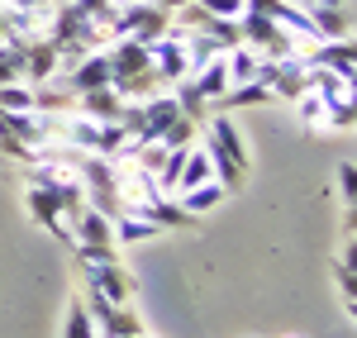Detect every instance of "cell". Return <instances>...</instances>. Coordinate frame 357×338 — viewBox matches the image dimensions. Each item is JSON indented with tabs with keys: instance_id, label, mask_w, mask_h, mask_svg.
Wrapping results in <instances>:
<instances>
[{
	"instance_id": "1",
	"label": "cell",
	"mask_w": 357,
	"mask_h": 338,
	"mask_svg": "<svg viewBox=\"0 0 357 338\" xmlns=\"http://www.w3.org/2000/svg\"><path fill=\"white\" fill-rule=\"evenodd\" d=\"M205 153H210V162H215V181H220L224 191H234V186H243L248 176V148L238 139V129H234V119L229 114H210L205 119Z\"/></svg>"
},
{
	"instance_id": "2",
	"label": "cell",
	"mask_w": 357,
	"mask_h": 338,
	"mask_svg": "<svg viewBox=\"0 0 357 338\" xmlns=\"http://www.w3.org/2000/svg\"><path fill=\"white\" fill-rule=\"evenodd\" d=\"M105 62H110V86L124 95V100H148L153 95V62H148V43L138 38H114V48H105Z\"/></svg>"
},
{
	"instance_id": "3",
	"label": "cell",
	"mask_w": 357,
	"mask_h": 338,
	"mask_svg": "<svg viewBox=\"0 0 357 338\" xmlns=\"http://www.w3.org/2000/svg\"><path fill=\"white\" fill-rule=\"evenodd\" d=\"M167 29H172V15L158 10V5H148V0H129V5H119L110 20V38H138V43H153V38H162Z\"/></svg>"
},
{
	"instance_id": "4",
	"label": "cell",
	"mask_w": 357,
	"mask_h": 338,
	"mask_svg": "<svg viewBox=\"0 0 357 338\" xmlns=\"http://www.w3.org/2000/svg\"><path fill=\"white\" fill-rule=\"evenodd\" d=\"M238 33H243V48H252L257 57H272V62L301 53V48H296V38L276 24V20H267V15H252V10H243V15H238Z\"/></svg>"
},
{
	"instance_id": "5",
	"label": "cell",
	"mask_w": 357,
	"mask_h": 338,
	"mask_svg": "<svg viewBox=\"0 0 357 338\" xmlns=\"http://www.w3.org/2000/svg\"><path fill=\"white\" fill-rule=\"evenodd\" d=\"M82 305L91 310L96 334H105V338H134V334H143V319H138V310H129V305H114V300H105V295H100V291H86Z\"/></svg>"
},
{
	"instance_id": "6",
	"label": "cell",
	"mask_w": 357,
	"mask_h": 338,
	"mask_svg": "<svg viewBox=\"0 0 357 338\" xmlns=\"http://www.w3.org/2000/svg\"><path fill=\"white\" fill-rule=\"evenodd\" d=\"M148 62H153L158 82H186L191 67H186V48H181V29H167L162 38H153L148 43Z\"/></svg>"
},
{
	"instance_id": "7",
	"label": "cell",
	"mask_w": 357,
	"mask_h": 338,
	"mask_svg": "<svg viewBox=\"0 0 357 338\" xmlns=\"http://www.w3.org/2000/svg\"><path fill=\"white\" fill-rule=\"evenodd\" d=\"M86 291H100L114 305H129L134 300V277L119 267V257H110V262H86Z\"/></svg>"
},
{
	"instance_id": "8",
	"label": "cell",
	"mask_w": 357,
	"mask_h": 338,
	"mask_svg": "<svg viewBox=\"0 0 357 338\" xmlns=\"http://www.w3.org/2000/svg\"><path fill=\"white\" fill-rule=\"evenodd\" d=\"M305 67H319V72H333V77H348L353 82L357 62H353V38H324V43H314V48H305L296 53Z\"/></svg>"
},
{
	"instance_id": "9",
	"label": "cell",
	"mask_w": 357,
	"mask_h": 338,
	"mask_svg": "<svg viewBox=\"0 0 357 338\" xmlns=\"http://www.w3.org/2000/svg\"><path fill=\"white\" fill-rule=\"evenodd\" d=\"M24 200H29V210L38 215V224L48 229V233H53L57 243H67V248H72V233L62 229V220H67V215H62V205H57V196H53V191H48V186H29V191H24Z\"/></svg>"
},
{
	"instance_id": "10",
	"label": "cell",
	"mask_w": 357,
	"mask_h": 338,
	"mask_svg": "<svg viewBox=\"0 0 357 338\" xmlns=\"http://www.w3.org/2000/svg\"><path fill=\"white\" fill-rule=\"evenodd\" d=\"M72 77H67V91L72 95H86V91H96V86H110V62H105V48L100 53L82 57L77 67H67Z\"/></svg>"
},
{
	"instance_id": "11",
	"label": "cell",
	"mask_w": 357,
	"mask_h": 338,
	"mask_svg": "<svg viewBox=\"0 0 357 338\" xmlns=\"http://www.w3.org/2000/svg\"><path fill=\"white\" fill-rule=\"evenodd\" d=\"M191 86H195V95H200L205 105H215L224 91L234 86V82H229V62H224V53H220V57H210L205 67H195V72H191Z\"/></svg>"
},
{
	"instance_id": "12",
	"label": "cell",
	"mask_w": 357,
	"mask_h": 338,
	"mask_svg": "<svg viewBox=\"0 0 357 338\" xmlns=\"http://www.w3.org/2000/svg\"><path fill=\"white\" fill-rule=\"evenodd\" d=\"M77 105H82L86 119H96V124H114L119 110H124V95H119L114 86H96V91L77 95Z\"/></svg>"
},
{
	"instance_id": "13",
	"label": "cell",
	"mask_w": 357,
	"mask_h": 338,
	"mask_svg": "<svg viewBox=\"0 0 357 338\" xmlns=\"http://www.w3.org/2000/svg\"><path fill=\"white\" fill-rule=\"evenodd\" d=\"M57 48L48 43V38H29V48H24V77L33 86H43V82H53L57 77Z\"/></svg>"
},
{
	"instance_id": "14",
	"label": "cell",
	"mask_w": 357,
	"mask_h": 338,
	"mask_svg": "<svg viewBox=\"0 0 357 338\" xmlns=\"http://www.w3.org/2000/svg\"><path fill=\"white\" fill-rule=\"evenodd\" d=\"M305 15H310L319 38H348V29H353V10L348 5H305Z\"/></svg>"
},
{
	"instance_id": "15",
	"label": "cell",
	"mask_w": 357,
	"mask_h": 338,
	"mask_svg": "<svg viewBox=\"0 0 357 338\" xmlns=\"http://www.w3.org/2000/svg\"><path fill=\"white\" fill-rule=\"evenodd\" d=\"M72 243H100V248H110V243H114V224L100 215V210H82V215H77V233H72Z\"/></svg>"
},
{
	"instance_id": "16",
	"label": "cell",
	"mask_w": 357,
	"mask_h": 338,
	"mask_svg": "<svg viewBox=\"0 0 357 338\" xmlns=\"http://www.w3.org/2000/svg\"><path fill=\"white\" fill-rule=\"evenodd\" d=\"M24 48H29L24 33H10V38L0 43V86L24 82Z\"/></svg>"
},
{
	"instance_id": "17",
	"label": "cell",
	"mask_w": 357,
	"mask_h": 338,
	"mask_svg": "<svg viewBox=\"0 0 357 338\" xmlns=\"http://www.w3.org/2000/svg\"><path fill=\"white\" fill-rule=\"evenodd\" d=\"M176 196H181L176 205H181V210H186V215L195 220V215H210V210H215V205L224 200V186H220V181H205V186H191V191H176Z\"/></svg>"
},
{
	"instance_id": "18",
	"label": "cell",
	"mask_w": 357,
	"mask_h": 338,
	"mask_svg": "<svg viewBox=\"0 0 357 338\" xmlns=\"http://www.w3.org/2000/svg\"><path fill=\"white\" fill-rule=\"evenodd\" d=\"M205 181H215V162H210V153H195L186 148V167L176 176V191H191V186H205ZM172 191V196H176Z\"/></svg>"
},
{
	"instance_id": "19",
	"label": "cell",
	"mask_w": 357,
	"mask_h": 338,
	"mask_svg": "<svg viewBox=\"0 0 357 338\" xmlns=\"http://www.w3.org/2000/svg\"><path fill=\"white\" fill-rule=\"evenodd\" d=\"M200 33L215 43V53H229V48H238V43H243V33H238V20H220V15H210V20L200 24Z\"/></svg>"
},
{
	"instance_id": "20",
	"label": "cell",
	"mask_w": 357,
	"mask_h": 338,
	"mask_svg": "<svg viewBox=\"0 0 357 338\" xmlns=\"http://www.w3.org/2000/svg\"><path fill=\"white\" fill-rule=\"evenodd\" d=\"M62 110H72V91L67 86H53V82L33 86V114H62Z\"/></svg>"
},
{
	"instance_id": "21",
	"label": "cell",
	"mask_w": 357,
	"mask_h": 338,
	"mask_svg": "<svg viewBox=\"0 0 357 338\" xmlns=\"http://www.w3.org/2000/svg\"><path fill=\"white\" fill-rule=\"evenodd\" d=\"M224 62H229V82H234V86L257 82V53H252V48L238 43V48H229V53H224Z\"/></svg>"
},
{
	"instance_id": "22",
	"label": "cell",
	"mask_w": 357,
	"mask_h": 338,
	"mask_svg": "<svg viewBox=\"0 0 357 338\" xmlns=\"http://www.w3.org/2000/svg\"><path fill=\"white\" fill-rule=\"evenodd\" d=\"M324 119L333 129H353V91H338V95H324Z\"/></svg>"
},
{
	"instance_id": "23",
	"label": "cell",
	"mask_w": 357,
	"mask_h": 338,
	"mask_svg": "<svg viewBox=\"0 0 357 338\" xmlns=\"http://www.w3.org/2000/svg\"><path fill=\"white\" fill-rule=\"evenodd\" d=\"M158 224H148V220H138V215H119L114 220V243H143V238H153Z\"/></svg>"
},
{
	"instance_id": "24",
	"label": "cell",
	"mask_w": 357,
	"mask_h": 338,
	"mask_svg": "<svg viewBox=\"0 0 357 338\" xmlns=\"http://www.w3.org/2000/svg\"><path fill=\"white\" fill-rule=\"evenodd\" d=\"M0 110H15V114H33V91L20 82L0 86Z\"/></svg>"
},
{
	"instance_id": "25",
	"label": "cell",
	"mask_w": 357,
	"mask_h": 338,
	"mask_svg": "<svg viewBox=\"0 0 357 338\" xmlns=\"http://www.w3.org/2000/svg\"><path fill=\"white\" fill-rule=\"evenodd\" d=\"M195 129H200L195 119H186V114H176V119L167 124V134H162V139H158V143H162V148H191Z\"/></svg>"
},
{
	"instance_id": "26",
	"label": "cell",
	"mask_w": 357,
	"mask_h": 338,
	"mask_svg": "<svg viewBox=\"0 0 357 338\" xmlns=\"http://www.w3.org/2000/svg\"><path fill=\"white\" fill-rule=\"evenodd\" d=\"M72 5H77V15H86L91 24H100V29H110L114 10H119L114 0H72Z\"/></svg>"
},
{
	"instance_id": "27",
	"label": "cell",
	"mask_w": 357,
	"mask_h": 338,
	"mask_svg": "<svg viewBox=\"0 0 357 338\" xmlns=\"http://www.w3.org/2000/svg\"><path fill=\"white\" fill-rule=\"evenodd\" d=\"M353 238H348V248H343V262H333V277H338V286H343V300L353 305L357 300V282H353Z\"/></svg>"
},
{
	"instance_id": "28",
	"label": "cell",
	"mask_w": 357,
	"mask_h": 338,
	"mask_svg": "<svg viewBox=\"0 0 357 338\" xmlns=\"http://www.w3.org/2000/svg\"><path fill=\"white\" fill-rule=\"evenodd\" d=\"M62 338H96V324H91V310H86L82 300L67 310V329H62Z\"/></svg>"
},
{
	"instance_id": "29",
	"label": "cell",
	"mask_w": 357,
	"mask_h": 338,
	"mask_svg": "<svg viewBox=\"0 0 357 338\" xmlns=\"http://www.w3.org/2000/svg\"><path fill=\"white\" fill-rule=\"evenodd\" d=\"M124 143H129L124 124H100V139H96V158H114V153H119Z\"/></svg>"
},
{
	"instance_id": "30",
	"label": "cell",
	"mask_w": 357,
	"mask_h": 338,
	"mask_svg": "<svg viewBox=\"0 0 357 338\" xmlns=\"http://www.w3.org/2000/svg\"><path fill=\"white\" fill-rule=\"evenodd\" d=\"M296 105H301V124H305V129H310V124H319V114H324V100H319L314 91L296 95Z\"/></svg>"
},
{
	"instance_id": "31",
	"label": "cell",
	"mask_w": 357,
	"mask_h": 338,
	"mask_svg": "<svg viewBox=\"0 0 357 338\" xmlns=\"http://www.w3.org/2000/svg\"><path fill=\"white\" fill-rule=\"evenodd\" d=\"M72 253H77V262H82V267H86V262H110V257H114V243H110V248H100V243H72Z\"/></svg>"
},
{
	"instance_id": "32",
	"label": "cell",
	"mask_w": 357,
	"mask_h": 338,
	"mask_svg": "<svg viewBox=\"0 0 357 338\" xmlns=\"http://www.w3.org/2000/svg\"><path fill=\"white\" fill-rule=\"evenodd\" d=\"M200 10H210V15H220V20H238L243 15V0H195Z\"/></svg>"
},
{
	"instance_id": "33",
	"label": "cell",
	"mask_w": 357,
	"mask_h": 338,
	"mask_svg": "<svg viewBox=\"0 0 357 338\" xmlns=\"http://www.w3.org/2000/svg\"><path fill=\"white\" fill-rule=\"evenodd\" d=\"M338 191H343V200L353 205V196H357V167H353V158H343V162H338Z\"/></svg>"
},
{
	"instance_id": "34",
	"label": "cell",
	"mask_w": 357,
	"mask_h": 338,
	"mask_svg": "<svg viewBox=\"0 0 357 338\" xmlns=\"http://www.w3.org/2000/svg\"><path fill=\"white\" fill-rule=\"evenodd\" d=\"M0 153H10L15 162H33V148L20 143V139H10V134H0Z\"/></svg>"
},
{
	"instance_id": "35",
	"label": "cell",
	"mask_w": 357,
	"mask_h": 338,
	"mask_svg": "<svg viewBox=\"0 0 357 338\" xmlns=\"http://www.w3.org/2000/svg\"><path fill=\"white\" fill-rule=\"evenodd\" d=\"M148 5H158V10H167V15H172V10H181L186 0H148Z\"/></svg>"
},
{
	"instance_id": "36",
	"label": "cell",
	"mask_w": 357,
	"mask_h": 338,
	"mask_svg": "<svg viewBox=\"0 0 357 338\" xmlns=\"http://www.w3.org/2000/svg\"><path fill=\"white\" fill-rule=\"evenodd\" d=\"M305 5H348V0H305Z\"/></svg>"
},
{
	"instance_id": "37",
	"label": "cell",
	"mask_w": 357,
	"mask_h": 338,
	"mask_svg": "<svg viewBox=\"0 0 357 338\" xmlns=\"http://www.w3.org/2000/svg\"><path fill=\"white\" fill-rule=\"evenodd\" d=\"M5 38H10V24H5V15H0V43H5Z\"/></svg>"
},
{
	"instance_id": "38",
	"label": "cell",
	"mask_w": 357,
	"mask_h": 338,
	"mask_svg": "<svg viewBox=\"0 0 357 338\" xmlns=\"http://www.w3.org/2000/svg\"><path fill=\"white\" fill-rule=\"evenodd\" d=\"M114 5H129V0H114Z\"/></svg>"
},
{
	"instance_id": "39",
	"label": "cell",
	"mask_w": 357,
	"mask_h": 338,
	"mask_svg": "<svg viewBox=\"0 0 357 338\" xmlns=\"http://www.w3.org/2000/svg\"><path fill=\"white\" fill-rule=\"evenodd\" d=\"M62 5H72V0H62Z\"/></svg>"
},
{
	"instance_id": "40",
	"label": "cell",
	"mask_w": 357,
	"mask_h": 338,
	"mask_svg": "<svg viewBox=\"0 0 357 338\" xmlns=\"http://www.w3.org/2000/svg\"><path fill=\"white\" fill-rule=\"evenodd\" d=\"M134 338H143V334H134Z\"/></svg>"
},
{
	"instance_id": "41",
	"label": "cell",
	"mask_w": 357,
	"mask_h": 338,
	"mask_svg": "<svg viewBox=\"0 0 357 338\" xmlns=\"http://www.w3.org/2000/svg\"><path fill=\"white\" fill-rule=\"evenodd\" d=\"M0 5H5V0H0Z\"/></svg>"
}]
</instances>
